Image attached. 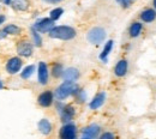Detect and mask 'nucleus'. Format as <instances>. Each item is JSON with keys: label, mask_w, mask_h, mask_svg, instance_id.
I'll return each instance as SVG.
<instances>
[{"label": "nucleus", "mask_w": 156, "mask_h": 139, "mask_svg": "<svg viewBox=\"0 0 156 139\" xmlns=\"http://www.w3.org/2000/svg\"><path fill=\"white\" fill-rule=\"evenodd\" d=\"M142 30H143V24L139 22H133L129 28V34L132 39H136L142 34Z\"/></svg>", "instance_id": "16"}, {"label": "nucleus", "mask_w": 156, "mask_h": 139, "mask_svg": "<svg viewBox=\"0 0 156 139\" xmlns=\"http://www.w3.org/2000/svg\"><path fill=\"white\" fill-rule=\"evenodd\" d=\"M48 34H49V37H52V39L70 41L76 37L77 31L72 26H69V25H59V26H54Z\"/></svg>", "instance_id": "1"}, {"label": "nucleus", "mask_w": 156, "mask_h": 139, "mask_svg": "<svg viewBox=\"0 0 156 139\" xmlns=\"http://www.w3.org/2000/svg\"><path fill=\"white\" fill-rule=\"evenodd\" d=\"M64 13V9H61V7H57V9H53L51 12H49V18H52V19L54 20H58L60 17H61V15Z\"/></svg>", "instance_id": "24"}, {"label": "nucleus", "mask_w": 156, "mask_h": 139, "mask_svg": "<svg viewBox=\"0 0 156 139\" xmlns=\"http://www.w3.org/2000/svg\"><path fill=\"white\" fill-rule=\"evenodd\" d=\"M75 97H76V101H77L78 103H83V102H85V99H87V94H85V91L84 90H78L77 92L75 94Z\"/></svg>", "instance_id": "25"}, {"label": "nucleus", "mask_w": 156, "mask_h": 139, "mask_svg": "<svg viewBox=\"0 0 156 139\" xmlns=\"http://www.w3.org/2000/svg\"><path fill=\"white\" fill-rule=\"evenodd\" d=\"M127 70H129V62H127V60L121 59L118 61L115 67H114V75L117 77H124V76H126Z\"/></svg>", "instance_id": "12"}, {"label": "nucleus", "mask_w": 156, "mask_h": 139, "mask_svg": "<svg viewBox=\"0 0 156 139\" xmlns=\"http://www.w3.org/2000/svg\"><path fill=\"white\" fill-rule=\"evenodd\" d=\"M7 35H20V28L15 25V24H9L6 26H4L2 29Z\"/></svg>", "instance_id": "21"}, {"label": "nucleus", "mask_w": 156, "mask_h": 139, "mask_svg": "<svg viewBox=\"0 0 156 139\" xmlns=\"http://www.w3.org/2000/svg\"><path fill=\"white\" fill-rule=\"evenodd\" d=\"M113 46H114V41L113 40H109L106 42V44H105V47H103V50H102L101 54H100V59L102 60L103 62H107V58H108L109 53L112 52Z\"/></svg>", "instance_id": "18"}, {"label": "nucleus", "mask_w": 156, "mask_h": 139, "mask_svg": "<svg viewBox=\"0 0 156 139\" xmlns=\"http://www.w3.org/2000/svg\"><path fill=\"white\" fill-rule=\"evenodd\" d=\"M44 2H48V4H59V2H61V1H64V0H43Z\"/></svg>", "instance_id": "28"}, {"label": "nucleus", "mask_w": 156, "mask_h": 139, "mask_svg": "<svg viewBox=\"0 0 156 139\" xmlns=\"http://www.w3.org/2000/svg\"><path fill=\"white\" fill-rule=\"evenodd\" d=\"M117 2L119 4V5H121L124 9H127V7L131 6L132 0H117Z\"/></svg>", "instance_id": "26"}, {"label": "nucleus", "mask_w": 156, "mask_h": 139, "mask_svg": "<svg viewBox=\"0 0 156 139\" xmlns=\"http://www.w3.org/2000/svg\"><path fill=\"white\" fill-rule=\"evenodd\" d=\"M53 101H54V95H53V92L51 90L43 91L42 94H40V96L37 97V103L43 108L51 107L53 104Z\"/></svg>", "instance_id": "10"}, {"label": "nucleus", "mask_w": 156, "mask_h": 139, "mask_svg": "<svg viewBox=\"0 0 156 139\" xmlns=\"http://www.w3.org/2000/svg\"><path fill=\"white\" fill-rule=\"evenodd\" d=\"M37 77H39V83L41 85H46V84L48 83V77H49L48 67H47V64L43 62V61H40L39 62Z\"/></svg>", "instance_id": "11"}, {"label": "nucleus", "mask_w": 156, "mask_h": 139, "mask_svg": "<svg viewBox=\"0 0 156 139\" xmlns=\"http://www.w3.org/2000/svg\"><path fill=\"white\" fill-rule=\"evenodd\" d=\"M100 138L101 139H111V138H114V134H113V133H111V132H106V133L101 134V136H100Z\"/></svg>", "instance_id": "27"}, {"label": "nucleus", "mask_w": 156, "mask_h": 139, "mask_svg": "<svg viewBox=\"0 0 156 139\" xmlns=\"http://www.w3.org/2000/svg\"><path fill=\"white\" fill-rule=\"evenodd\" d=\"M7 36V34L4 31V30H0V39H4V37H6Z\"/></svg>", "instance_id": "29"}, {"label": "nucleus", "mask_w": 156, "mask_h": 139, "mask_svg": "<svg viewBox=\"0 0 156 139\" xmlns=\"http://www.w3.org/2000/svg\"><path fill=\"white\" fill-rule=\"evenodd\" d=\"M105 101H106V94H105V92H98V95L90 101V103H89V108L93 109V110L98 109V108L105 103Z\"/></svg>", "instance_id": "15"}, {"label": "nucleus", "mask_w": 156, "mask_h": 139, "mask_svg": "<svg viewBox=\"0 0 156 139\" xmlns=\"http://www.w3.org/2000/svg\"><path fill=\"white\" fill-rule=\"evenodd\" d=\"M33 50H34V46L29 41H20L17 44V53L20 57L29 58V57H31Z\"/></svg>", "instance_id": "8"}, {"label": "nucleus", "mask_w": 156, "mask_h": 139, "mask_svg": "<svg viewBox=\"0 0 156 139\" xmlns=\"http://www.w3.org/2000/svg\"><path fill=\"white\" fill-rule=\"evenodd\" d=\"M31 37H33V43L36 47H41L42 46V37L40 35L37 30H35L34 28H31Z\"/></svg>", "instance_id": "23"}, {"label": "nucleus", "mask_w": 156, "mask_h": 139, "mask_svg": "<svg viewBox=\"0 0 156 139\" xmlns=\"http://www.w3.org/2000/svg\"><path fill=\"white\" fill-rule=\"evenodd\" d=\"M153 6H154V9L156 10V0H153Z\"/></svg>", "instance_id": "32"}, {"label": "nucleus", "mask_w": 156, "mask_h": 139, "mask_svg": "<svg viewBox=\"0 0 156 139\" xmlns=\"http://www.w3.org/2000/svg\"><path fill=\"white\" fill-rule=\"evenodd\" d=\"M106 30L101 26H95L93 29H90L87 34V39L90 43L93 44H101L105 39H106Z\"/></svg>", "instance_id": "4"}, {"label": "nucleus", "mask_w": 156, "mask_h": 139, "mask_svg": "<svg viewBox=\"0 0 156 139\" xmlns=\"http://www.w3.org/2000/svg\"><path fill=\"white\" fill-rule=\"evenodd\" d=\"M2 1H4L5 5H11V1H12V0H2Z\"/></svg>", "instance_id": "30"}, {"label": "nucleus", "mask_w": 156, "mask_h": 139, "mask_svg": "<svg viewBox=\"0 0 156 139\" xmlns=\"http://www.w3.org/2000/svg\"><path fill=\"white\" fill-rule=\"evenodd\" d=\"M22 59L18 57H13L6 62V71L10 73V75H16L18 73L22 68Z\"/></svg>", "instance_id": "9"}, {"label": "nucleus", "mask_w": 156, "mask_h": 139, "mask_svg": "<svg viewBox=\"0 0 156 139\" xmlns=\"http://www.w3.org/2000/svg\"><path fill=\"white\" fill-rule=\"evenodd\" d=\"M79 90L78 85L75 83V82H70V80H65L62 84H60L57 90H55V97L59 99V101H62V99H67L69 96L73 95Z\"/></svg>", "instance_id": "2"}, {"label": "nucleus", "mask_w": 156, "mask_h": 139, "mask_svg": "<svg viewBox=\"0 0 156 139\" xmlns=\"http://www.w3.org/2000/svg\"><path fill=\"white\" fill-rule=\"evenodd\" d=\"M33 28L35 30H37L39 33H42V34L49 33L54 28V20L52 18H40L39 20L35 22Z\"/></svg>", "instance_id": "6"}, {"label": "nucleus", "mask_w": 156, "mask_h": 139, "mask_svg": "<svg viewBox=\"0 0 156 139\" xmlns=\"http://www.w3.org/2000/svg\"><path fill=\"white\" fill-rule=\"evenodd\" d=\"M139 18L144 23H153L156 20V10L155 9H145L140 12Z\"/></svg>", "instance_id": "13"}, {"label": "nucleus", "mask_w": 156, "mask_h": 139, "mask_svg": "<svg viewBox=\"0 0 156 139\" xmlns=\"http://www.w3.org/2000/svg\"><path fill=\"white\" fill-rule=\"evenodd\" d=\"M37 127H39L40 132H41L42 134H44V136H48V134L52 132V123H51V121L48 119L40 120Z\"/></svg>", "instance_id": "17"}, {"label": "nucleus", "mask_w": 156, "mask_h": 139, "mask_svg": "<svg viewBox=\"0 0 156 139\" xmlns=\"http://www.w3.org/2000/svg\"><path fill=\"white\" fill-rule=\"evenodd\" d=\"M59 137L61 139H75L77 137V127L75 123L70 122H65L64 126L60 128L59 132Z\"/></svg>", "instance_id": "5"}, {"label": "nucleus", "mask_w": 156, "mask_h": 139, "mask_svg": "<svg viewBox=\"0 0 156 139\" xmlns=\"http://www.w3.org/2000/svg\"><path fill=\"white\" fill-rule=\"evenodd\" d=\"M29 0H12L11 1V6L16 10V11H27L29 9Z\"/></svg>", "instance_id": "19"}, {"label": "nucleus", "mask_w": 156, "mask_h": 139, "mask_svg": "<svg viewBox=\"0 0 156 139\" xmlns=\"http://www.w3.org/2000/svg\"><path fill=\"white\" fill-rule=\"evenodd\" d=\"M2 88H4V84H2V82L0 80V89H2Z\"/></svg>", "instance_id": "33"}, {"label": "nucleus", "mask_w": 156, "mask_h": 139, "mask_svg": "<svg viewBox=\"0 0 156 139\" xmlns=\"http://www.w3.org/2000/svg\"><path fill=\"white\" fill-rule=\"evenodd\" d=\"M62 72H64V66L60 62H55L53 66H52V76L54 78H60L62 76Z\"/></svg>", "instance_id": "20"}, {"label": "nucleus", "mask_w": 156, "mask_h": 139, "mask_svg": "<svg viewBox=\"0 0 156 139\" xmlns=\"http://www.w3.org/2000/svg\"><path fill=\"white\" fill-rule=\"evenodd\" d=\"M34 72H35V65H29V66L23 68V71L20 73V77L23 79H28L34 75Z\"/></svg>", "instance_id": "22"}, {"label": "nucleus", "mask_w": 156, "mask_h": 139, "mask_svg": "<svg viewBox=\"0 0 156 139\" xmlns=\"http://www.w3.org/2000/svg\"><path fill=\"white\" fill-rule=\"evenodd\" d=\"M5 22V17L4 16H0V24H2Z\"/></svg>", "instance_id": "31"}, {"label": "nucleus", "mask_w": 156, "mask_h": 139, "mask_svg": "<svg viewBox=\"0 0 156 139\" xmlns=\"http://www.w3.org/2000/svg\"><path fill=\"white\" fill-rule=\"evenodd\" d=\"M100 132H101V127L96 123H91L87 127L83 128L82 131V138L84 139H93L100 137Z\"/></svg>", "instance_id": "7"}, {"label": "nucleus", "mask_w": 156, "mask_h": 139, "mask_svg": "<svg viewBox=\"0 0 156 139\" xmlns=\"http://www.w3.org/2000/svg\"><path fill=\"white\" fill-rule=\"evenodd\" d=\"M55 107H57L58 113L60 114V119H61V121H62L64 123H65V122H70L71 120L73 119L76 110H75V108H73L72 106H70V104H64L61 101H58L57 104H55Z\"/></svg>", "instance_id": "3"}, {"label": "nucleus", "mask_w": 156, "mask_h": 139, "mask_svg": "<svg viewBox=\"0 0 156 139\" xmlns=\"http://www.w3.org/2000/svg\"><path fill=\"white\" fill-rule=\"evenodd\" d=\"M64 80H70V82H76L79 78V71L75 67H69L66 70H64L62 76Z\"/></svg>", "instance_id": "14"}]
</instances>
